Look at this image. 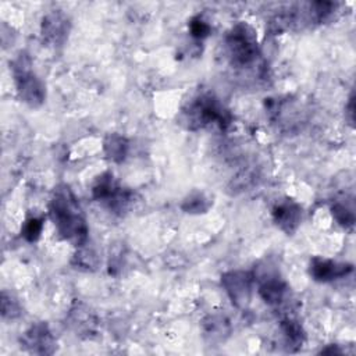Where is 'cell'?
Returning a JSON list of instances; mask_svg holds the SVG:
<instances>
[{"label":"cell","instance_id":"5","mask_svg":"<svg viewBox=\"0 0 356 356\" xmlns=\"http://www.w3.org/2000/svg\"><path fill=\"white\" fill-rule=\"evenodd\" d=\"M254 275L246 270H229L221 275V286L227 292L232 305L238 309H246L252 299Z\"/></svg>","mask_w":356,"mask_h":356},{"label":"cell","instance_id":"3","mask_svg":"<svg viewBox=\"0 0 356 356\" xmlns=\"http://www.w3.org/2000/svg\"><path fill=\"white\" fill-rule=\"evenodd\" d=\"M17 95L26 106L40 107L46 100V85L32 70V60L28 53L19 51L10 64Z\"/></svg>","mask_w":356,"mask_h":356},{"label":"cell","instance_id":"11","mask_svg":"<svg viewBox=\"0 0 356 356\" xmlns=\"http://www.w3.org/2000/svg\"><path fill=\"white\" fill-rule=\"evenodd\" d=\"M68 324L76 335L90 338L97 332L99 318L85 303L75 302L68 313Z\"/></svg>","mask_w":356,"mask_h":356},{"label":"cell","instance_id":"20","mask_svg":"<svg viewBox=\"0 0 356 356\" xmlns=\"http://www.w3.org/2000/svg\"><path fill=\"white\" fill-rule=\"evenodd\" d=\"M331 213L335 221L345 229H352L355 225V213L350 207L341 202H334L331 206Z\"/></svg>","mask_w":356,"mask_h":356},{"label":"cell","instance_id":"10","mask_svg":"<svg viewBox=\"0 0 356 356\" xmlns=\"http://www.w3.org/2000/svg\"><path fill=\"white\" fill-rule=\"evenodd\" d=\"M353 266L349 263H339L320 256H314L309 264V274L317 282H330L350 274Z\"/></svg>","mask_w":356,"mask_h":356},{"label":"cell","instance_id":"7","mask_svg":"<svg viewBox=\"0 0 356 356\" xmlns=\"http://www.w3.org/2000/svg\"><path fill=\"white\" fill-rule=\"evenodd\" d=\"M71 19L61 10H53L43 15L40 22V38L46 46L60 47L68 39Z\"/></svg>","mask_w":356,"mask_h":356},{"label":"cell","instance_id":"8","mask_svg":"<svg viewBox=\"0 0 356 356\" xmlns=\"http://www.w3.org/2000/svg\"><path fill=\"white\" fill-rule=\"evenodd\" d=\"M254 275V281L259 282V295L264 300V303L270 306L280 305L288 292V285L280 275L278 270L270 266L261 267V270Z\"/></svg>","mask_w":356,"mask_h":356},{"label":"cell","instance_id":"18","mask_svg":"<svg viewBox=\"0 0 356 356\" xmlns=\"http://www.w3.org/2000/svg\"><path fill=\"white\" fill-rule=\"evenodd\" d=\"M0 310H1V317L6 320H15L22 314V307L18 299L7 291L1 292Z\"/></svg>","mask_w":356,"mask_h":356},{"label":"cell","instance_id":"23","mask_svg":"<svg viewBox=\"0 0 356 356\" xmlns=\"http://www.w3.org/2000/svg\"><path fill=\"white\" fill-rule=\"evenodd\" d=\"M320 353H324V355H341L342 350L338 349V345H328L327 348L321 349Z\"/></svg>","mask_w":356,"mask_h":356},{"label":"cell","instance_id":"15","mask_svg":"<svg viewBox=\"0 0 356 356\" xmlns=\"http://www.w3.org/2000/svg\"><path fill=\"white\" fill-rule=\"evenodd\" d=\"M103 152L106 157L113 163H122L129 152V142L125 136L113 132L103 140Z\"/></svg>","mask_w":356,"mask_h":356},{"label":"cell","instance_id":"2","mask_svg":"<svg viewBox=\"0 0 356 356\" xmlns=\"http://www.w3.org/2000/svg\"><path fill=\"white\" fill-rule=\"evenodd\" d=\"M181 117L186 128L191 131H197L211 124L218 125L221 129H227L232 121L229 110H227L224 104L210 93H204L193 99L182 110Z\"/></svg>","mask_w":356,"mask_h":356},{"label":"cell","instance_id":"4","mask_svg":"<svg viewBox=\"0 0 356 356\" xmlns=\"http://www.w3.org/2000/svg\"><path fill=\"white\" fill-rule=\"evenodd\" d=\"M225 44L234 67L245 68L252 65L260 56L257 35L248 22L235 24L225 36Z\"/></svg>","mask_w":356,"mask_h":356},{"label":"cell","instance_id":"6","mask_svg":"<svg viewBox=\"0 0 356 356\" xmlns=\"http://www.w3.org/2000/svg\"><path fill=\"white\" fill-rule=\"evenodd\" d=\"M19 345L24 350L32 355L47 356L57 350L56 338L46 321L33 323L19 337Z\"/></svg>","mask_w":356,"mask_h":356},{"label":"cell","instance_id":"16","mask_svg":"<svg viewBox=\"0 0 356 356\" xmlns=\"http://www.w3.org/2000/svg\"><path fill=\"white\" fill-rule=\"evenodd\" d=\"M118 189H120V185L114 179L113 174L107 171L96 178V181L92 186V196L95 200L102 202L104 204L115 195V192Z\"/></svg>","mask_w":356,"mask_h":356},{"label":"cell","instance_id":"22","mask_svg":"<svg viewBox=\"0 0 356 356\" xmlns=\"http://www.w3.org/2000/svg\"><path fill=\"white\" fill-rule=\"evenodd\" d=\"M345 110H346V111H345V115H346L349 124L353 125V121H355V96H353V93L350 95Z\"/></svg>","mask_w":356,"mask_h":356},{"label":"cell","instance_id":"14","mask_svg":"<svg viewBox=\"0 0 356 356\" xmlns=\"http://www.w3.org/2000/svg\"><path fill=\"white\" fill-rule=\"evenodd\" d=\"M71 266L82 271H95L100 266V256L93 245L89 242L82 243L76 248L71 259Z\"/></svg>","mask_w":356,"mask_h":356},{"label":"cell","instance_id":"12","mask_svg":"<svg viewBox=\"0 0 356 356\" xmlns=\"http://www.w3.org/2000/svg\"><path fill=\"white\" fill-rule=\"evenodd\" d=\"M202 334L203 338L214 345L224 342L231 334V323L222 314H209L202 320Z\"/></svg>","mask_w":356,"mask_h":356},{"label":"cell","instance_id":"9","mask_svg":"<svg viewBox=\"0 0 356 356\" xmlns=\"http://www.w3.org/2000/svg\"><path fill=\"white\" fill-rule=\"evenodd\" d=\"M271 214L274 224L286 235L295 234L302 221V207L292 199L277 202Z\"/></svg>","mask_w":356,"mask_h":356},{"label":"cell","instance_id":"13","mask_svg":"<svg viewBox=\"0 0 356 356\" xmlns=\"http://www.w3.org/2000/svg\"><path fill=\"white\" fill-rule=\"evenodd\" d=\"M280 328H281V332L285 341V348L288 352H296L303 346L306 334L302 324L298 320L286 317L281 321Z\"/></svg>","mask_w":356,"mask_h":356},{"label":"cell","instance_id":"21","mask_svg":"<svg viewBox=\"0 0 356 356\" xmlns=\"http://www.w3.org/2000/svg\"><path fill=\"white\" fill-rule=\"evenodd\" d=\"M188 29H189L191 36L195 38V39H199V40L207 38V36L211 33V26H210L200 15L193 17V18L189 21Z\"/></svg>","mask_w":356,"mask_h":356},{"label":"cell","instance_id":"19","mask_svg":"<svg viewBox=\"0 0 356 356\" xmlns=\"http://www.w3.org/2000/svg\"><path fill=\"white\" fill-rule=\"evenodd\" d=\"M44 227V218L43 217H36L32 216L29 218L25 220V222L21 227V236L26 241V242H36L43 231Z\"/></svg>","mask_w":356,"mask_h":356},{"label":"cell","instance_id":"1","mask_svg":"<svg viewBox=\"0 0 356 356\" xmlns=\"http://www.w3.org/2000/svg\"><path fill=\"white\" fill-rule=\"evenodd\" d=\"M49 216L61 239L75 248L88 242V222L83 209L67 184H58L49 202Z\"/></svg>","mask_w":356,"mask_h":356},{"label":"cell","instance_id":"17","mask_svg":"<svg viewBox=\"0 0 356 356\" xmlns=\"http://www.w3.org/2000/svg\"><path fill=\"white\" fill-rule=\"evenodd\" d=\"M213 202L211 199L202 191H192L188 193L182 203H181V210L188 214H204L210 210Z\"/></svg>","mask_w":356,"mask_h":356}]
</instances>
